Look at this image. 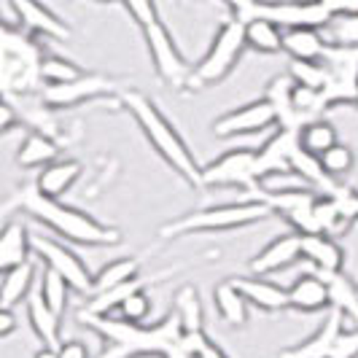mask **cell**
Returning <instances> with one entry per match:
<instances>
[{
	"label": "cell",
	"instance_id": "cell-41",
	"mask_svg": "<svg viewBox=\"0 0 358 358\" xmlns=\"http://www.w3.org/2000/svg\"><path fill=\"white\" fill-rule=\"evenodd\" d=\"M59 358H92L90 348L84 345L81 340H68V342H59Z\"/></svg>",
	"mask_w": 358,
	"mask_h": 358
},
{
	"label": "cell",
	"instance_id": "cell-47",
	"mask_svg": "<svg viewBox=\"0 0 358 358\" xmlns=\"http://www.w3.org/2000/svg\"><path fill=\"white\" fill-rule=\"evenodd\" d=\"M356 106H358V92H356Z\"/></svg>",
	"mask_w": 358,
	"mask_h": 358
},
{
	"label": "cell",
	"instance_id": "cell-38",
	"mask_svg": "<svg viewBox=\"0 0 358 358\" xmlns=\"http://www.w3.org/2000/svg\"><path fill=\"white\" fill-rule=\"evenodd\" d=\"M124 3V8L129 11V17L138 22V27L143 30L145 24H151V22H157L159 14H157V3L154 0H122Z\"/></svg>",
	"mask_w": 358,
	"mask_h": 358
},
{
	"label": "cell",
	"instance_id": "cell-6",
	"mask_svg": "<svg viewBox=\"0 0 358 358\" xmlns=\"http://www.w3.org/2000/svg\"><path fill=\"white\" fill-rule=\"evenodd\" d=\"M245 46H248V41H245V24L234 17L221 22V27L215 30V38L213 43H210V49H208V54L194 65L186 90L197 92V90H205V87H213L218 81H224L232 73L234 65L240 62Z\"/></svg>",
	"mask_w": 358,
	"mask_h": 358
},
{
	"label": "cell",
	"instance_id": "cell-32",
	"mask_svg": "<svg viewBox=\"0 0 358 358\" xmlns=\"http://www.w3.org/2000/svg\"><path fill=\"white\" fill-rule=\"evenodd\" d=\"M41 296H43V302L52 307L57 315H62L65 310H68V296H71V283L57 272V269L46 267L43 269V275H41Z\"/></svg>",
	"mask_w": 358,
	"mask_h": 358
},
{
	"label": "cell",
	"instance_id": "cell-25",
	"mask_svg": "<svg viewBox=\"0 0 358 358\" xmlns=\"http://www.w3.org/2000/svg\"><path fill=\"white\" fill-rule=\"evenodd\" d=\"M59 157V143L52 135H43V132H30L17 151V162L19 167L24 170H33V167H46L57 162Z\"/></svg>",
	"mask_w": 358,
	"mask_h": 358
},
{
	"label": "cell",
	"instance_id": "cell-18",
	"mask_svg": "<svg viewBox=\"0 0 358 358\" xmlns=\"http://www.w3.org/2000/svg\"><path fill=\"white\" fill-rule=\"evenodd\" d=\"M81 173H84L81 162L57 159V162H52V164H46V167L38 173L36 186L41 194H46V197H52V199H59L62 194H68L73 186H76V180L81 178Z\"/></svg>",
	"mask_w": 358,
	"mask_h": 358
},
{
	"label": "cell",
	"instance_id": "cell-36",
	"mask_svg": "<svg viewBox=\"0 0 358 358\" xmlns=\"http://www.w3.org/2000/svg\"><path fill=\"white\" fill-rule=\"evenodd\" d=\"M321 167L323 173L329 176V178H340V176H348L350 170H353V164H356V157H353V151L348 148L345 143H334L329 151H323L321 157Z\"/></svg>",
	"mask_w": 358,
	"mask_h": 358
},
{
	"label": "cell",
	"instance_id": "cell-9",
	"mask_svg": "<svg viewBox=\"0 0 358 358\" xmlns=\"http://www.w3.org/2000/svg\"><path fill=\"white\" fill-rule=\"evenodd\" d=\"M262 159L256 148H237L202 167V186H240L253 189L262 183Z\"/></svg>",
	"mask_w": 358,
	"mask_h": 358
},
{
	"label": "cell",
	"instance_id": "cell-43",
	"mask_svg": "<svg viewBox=\"0 0 358 358\" xmlns=\"http://www.w3.org/2000/svg\"><path fill=\"white\" fill-rule=\"evenodd\" d=\"M14 329H17V315H14V310H3V307H0V340L11 337Z\"/></svg>",
	"mask_w": 358,
	"mask_h": 358
},
{
	"label": "cell",
	"instance_id": "cell-24",
	"mask_svg": "<svg viewBox=\"0 0 358 358\" xmlns=\"http://www.w3.org/2000/svg\"><path fill=\"white\" fill-rule=\"evenodd\" d=\"M24 305H27V318L33 323V331L38 334L41 345L59 348V315L43 302L41 291H33Z\"/></svg>",
	"mask_w": 358,
	"mask_h": 358
},
{
	"label": "cell",
	"instance_id": "cell-33",
	"mask_svg": "<svg viewBox=\"0 0 358 358\" xmlns=\"http://www.w3.org/2000/svg\"><path fill=\"white\" fill-rule=\"evenodd\" d=\"M84 73L87 71L81 65H76V62L59 57V54H43V59H41V81H43V87L46 84H68V81L81 78Z\"/></svg>",
	"mask_w": 358,
	"mask_h": 358
},
{
	"label": "cell",
	"instance_id": "cell-17",
	"mask_svg": "<svg viewBox=\"0 0 358 358\" xmlns=\"http://www.w3.org/2000/svg\"><path fill=\"white\" fill-rule=\"evenodd\" d=\"M229 280L253 307H259L264 313H280V310L291 307L288 305V288L275 286V283H269V280L259 278V275H253V278L240 275V278H229Z\"/></svg>",
	"mask_w": 358,
	"mask_h": 358
},
{
	"label": "cell",
	"instance_id": "cell-34",
	"mask_svg": "<svg viewBox=\"0 0 358 358\" xmlns=\"http://www.w3.org/2000/svg\"><path fill=\"white\" fill-rule=\"evenodd\" d=\"M329 43L337 46H358V14H337L323 27Z\"/></svg>",
	"mask_w": 358,
	"mask_h": 358
},
{
	"label": "cell",
	"instance_id": "cell-2",
	"mask_svg": "<svg viewBox=\"0 0 358 358\" xmlns=\"http://www.w3.org/2000/svg\"><path fill=\"white\" fill-rule=\"evenodd\" d=\"M119 97H122V106L138 122V127L148 138V143L157 148L162 159L178 173L183 183H189L192 189H199L202 186V167L197 164L194 154L189 151L186 141L178 135V129L170 124V119L151 103V97L138 90H124Z\"/></svg>",
	"mask_w": 358,
	"mask_h": 358
},
{
	"label": "cell",
	"instance_id": "cell-37",
	"mask_svg": "<svg viewBox=\"0 0 358 358\" xmlns=\"http://www.w3.org/2000/svg\"><path fill=\"white\" fill-rule=\"evenodd\" d=\"M151 296H148V291H135V294H129L124 302H122V307L116 310V315L119 318H124V321L129 323H143L148 315H151Z\"/></svg>",
	"mask_w": 358,
	"mask_h": 358
},
{
	"label": "cell",
	"instance_id": "cell-23",
	"mask_svg": "<svg viewBox=\"0 0 358 358\" xmlns=\"http://www.w3.org/2000/svg\"><path fill=\"white\" fill-rule=\"evenodd\" d=\"M30 248H33V240H30L27 229L17 221L6 224V229L0 234V272H8V269L24 264L30 256Z\"/></svg>",
	"mask_w": 358,
	"mask_h": 358
},
{
	"label": "cell",
	"instance_id": "cell-39",
	"mask_svg": "<svg viewBox=\"0 0 358 358\" xmlns=\"http://www.w3.org/2000/svg\"><path fill=\"white\" fill-rule=\"evenodd\" d=\"M331 358H358V329L342 331L331 348Z\"/></svg>",
	"mask_w": 358,
	"mask_h": 358
},
{
	"label": "cell",
	"instance_id": "cell-5",
	"mask_svg": "<svg viewBox=\"0 0 358 358\" xmlns=\"http://www.w3.org/2000/svg\"><path fill=\"white\" fill-rule=\"evenodd\" d=\"M234 19L248 24L253 19H267L288 27H326L331 11L323 3H299V0H224Z\"/></svg>",
	"mask_w": 358,
	"mask_h": 358
},
{
	"label": "cell",
	"instance_id": "cell-40",
	"mask_svg": "<svg viewBox=\"0 0 358 358\" xmlns=\"http://www.w3.org/2000/svg\"><path fill=\"white\" fill-rule=\"evenodd\" d=\"M17 124H22L19 110H14L11 100H3V106H0V135H8Z\"/></svg>",
	"mask_w": 358,
	"mask_h": 358
},
{
	"label": "cell",
	"instance_id": "cell-46",
	"mask_svg": "<svg viewBox=\"0 0 358 358\" xmlns=\"http://www.w3.org/2000/svg\"><path fill=\"white\" fill-rule=\"evenodd\" d=\"M97 3H110V0H97Z\"/></svg>",
	"mask_w": 358,
	"mask_h": 358
},
{
	"label": "cell",
	"instance_id": "cell-1",
	"mask_svg": "<svg viewBox=\"0 0 358 358\" xmlns=\"http://www.w3.org/2000/svg\"><path fill=\"white\" fill-rule=\"evenodd\" d=\"M11 208H19L22 213L33 215L41 224H46L49 229L71 240V243H78V245H119L122 243V232L116 227H106L100 224L97 218H92L90 213L78 210V208H71V205H62L59 199H52L46 194L38 192V186H27L22 189L17 197H11L6 202V210Z\"/></svg>",
	"mask_w": 358,
	"mask_h": 358
},
{
	"label": "cell",
	"instance_id": "cell-22",
	"mask_svg": "<svg viewBox=\"0 0 358 358\" xmlns=\"http://www.w3.org/2000/svg\"><path fill=\"white\" fill-rule=\"evenodd\" d=\"M33 280H36V267L30 262L19 264V267L3 272V286H0V307L3 310H14L17 305L27 302V296L33 294Z\"/></svg>",
	"mask_w": 358,
	"mask_h": 358
},
{
	"label": "cell",
	"instance_id": "cell-27",
	"mask_svg": "<svg viewBox=\"0 0 358 358\" xmlns=\"http://www.w3.org/2000/svg\"><path fill=\"white\" fill-rule=\"evenodd\" d=\"M321 278L329 283L331 307L342 310L348 318H353L358 326V283L345 272H321Z\"/></svg>",
	"mask_w": 358,
	"mask_h": 358
},
{
	"label": "cell",
	"instance_id": "cell-45",
	"mask_svg": "<svg viewBox=\"0 0 358 358\" xmlns=\"http://www.w3.org/2000/svg\"><path fill=\"white\" fill-rule=\"evenodd\" d=\"M299 3H321V0H299Z\"/></svg>",
	"mask_w": 358,
	"mask_h": 358
},
{
	"label": "cell",
	"instance_id": "cell-29",
	"mask_svg": "<svg viewBox=\"0 0 358 358\" xmlns=\"http://www.w3.org/2000/svg\"><path fill=\"white\" fill-rule=\"evenodd\" d=\"M138 272H141V262H138V259H132V256L116 259V262H108L106 267L94 275L92 296L106 294V291H110V288L122 286V283H127V280H132Z\"/></svg>",
	"mask_w": 358,
	"mask_h": 358
},
{
	"label": "cell",
	"instance_id": "cell-7",
	"mask_svg": "<svg viewBox=\"0 0 358 358\" xmlns=\"http://www.w3.org/2000/svg\"><path fill=\"white\" fill-rule=\"evenodd\" d=\"M143 38H145V46H148V54H151V62H154L157 76H159L167 87H173V90H186L194 65L186 62V57L180 54V49L176 46L173 36H170V30L164 27V22L157 19V22L145 24Z\"/></svg>",
	"mask_w": 358,
	"mask_h": 358
},
{
	"label": "cell",
	"instance_id": "cell-26",
	"mask_svg": "<svg viewBox=\"0 0 358 358\" xmlns=\"http://www.w3.org/2000/svg\"><path fill=\"white\" fill-rule=\"evenodd\" d=\"M213 302L224 323H229L234 329L248 323V305L251 302L237 291V286H234L232 280H221L213 288Z\"/></svg>",
	"mask_w": 358,
	"mask_h": 358
},
{
	"label": "cell",
	"instance_id": "cell-11",
	"mask_svg": "<svg viewBox=\"0 0 358 358\" xmlns=\"http://www.w3.org/2000/svg\"><path fill=\"white\" fill-rule=\"evenodd\" d=\"M33 251L46 262V267L57 269L68 283H71L73 291L84 294V296H92V286H94V275H92L87 264L76 256V251H71L68 245L57 243L52 237H43V234H36L33 237Z\"/></svg>",
	"mask_w": 358,
	"mask_h": 358
},
{
	"label": "cell",
	"instance_id": "cell-19",
	"mask_svg": "<svg viewBox=\"0 0 358 358\" xmlns=\"http://www.w3.org/2000/svg\"><path fill=\"white\" fill-rule=\"evenodd\" d=\"M288 305L299 313H318L331 307V294L329 283L321 275H302L294 280V286L288 288Z\"/></svg>",
	"mask_w": 358,
	"mask_h": 358
},
{
	"label": "cell",
	"instance_id": "cell-8",
	"mask_svg": "<svg viewBox=\"0 0 358 358\" xmlns=\"http://www.w3.org/2000/svg\"><path fill=\"white\" fill-rule=\"evenodd\" d=\"M321 62L326 65V87H323L326 108L337 106V103H356L358 46L329 43V49H326Z\"/></svg>",
	"mask_w": 358,
	"mask_h": 358
},
{
	"label": "cell",
	"instance_id": "cell-31",
	"mask_svg": "<svg viewBox=\"0 0 358 358\" xmlns=\"http://www.w3.org/2000/svg\"><path fill=\"white\" fill-rule=\"evenodd\" d=\"M299 143H302L307 154L321 157L323 151H329L331 145L337 143V129L329 122H323V119H313V122H307L299 129Z\"/></svg>",
	"mask_w": 358,
	"mask_h": 358
},
{
	"label": "cell",
	"instance_id": "cell-30",
	"mask_svg": "<svg viewBox=\"0 0 358 358\" xmlns=\"http://www.w3.org/2000/svg\"><path fill=\"white\" fill-rule=\"evenodd\" d=\"M173 310L178 315L183 331H202V323H205V315H202V302L197 296V288L183 286L176 291L173 296Z\"/></svg>",
	"mask_w": 358,
	"mask_h": 358
},
{
	"label": "cell",
	"instance_id": "cell-28",
	"mask_svg": "<svg viewBox=\"0 0 358 358\" xmlns=\"http://www.w3.org/2000/svg\"><path fill=\"white\" fill-rule=\"evenodd\" d=\"M283 27L267 22V19H253L245 24V41L253 52L259 54H278L283 52Z\"/></svg>",
	"mask_w": 358,
	"mask_h": 358
},
{
	"label": "cell",
	"instance_id": "cell-12",
	"mask_svg": "<svg viewBox=\"0 0 358 358\" xmlns=\"http://www.w3.org/2000/svg\"><path fill=\"white\" fill-rule=\"evenodd\" d=\"M278 124V110L267 97H259L248 106L237 108L232 113L215 119L213 132L215 138H237V135H253V132H264L269 127Z\"/></svg>",
	"mask_w": 358,
	"mask_h": 358
},
{
	"label": "cell",
	"instance_id": "cell-20",
	"mask_svg": "<svg viewBox=\"0 0 358 358\" xmlns=\"http://www.w3.org/2000/svg\"><path fill=\"white\" fill-rule=\"evenodd\" d=\"M302 256L318 272H342L345 251L331 234H302Z\"/></svg>",
	"mask_w": 358,
	"mask_h": 358
},
{
	"label": "cell",
	"instance_id": "cell-13",
	"mask_svg": "<svg viewBox=\"0 0 358 358\" xmlns=\"http://www.w3.org/2000/svg\"><path fill=\"white\" fill-rule=\"evenodd\" d=\"M345 318H348V315H345L342 310L331 307L329 315L323 318V323L315 329L313 337H307V340L299 342V345L283 348V350L278 353V358H331V348H334L337 337L345 331Z\"/></svg>",
	"mask_w": 358,
	"mask_h": 358
},
{
	"label": "cell",
	"instance_id": "cell-44",
	"mask_svg": "<svg viewBox=\"0 0 358 358\" xmlns=\"http://www.w3.org/2000/svg\"><path fill=\"white\" fill-rule=\"evenodd\" d=\"M33 358H59V350L52 348V345H41V350Z\"/></svg>",
	"mask_w": 358,
	"mask_h": 358
},
{
	"label": "cell",
	"instance_id": "cell-15",
	"mask_svg": "<svg viewBox=\"0 0 358 358\" xmlns=\"http://www.w3.org/2000/svg\"><path fill=\"white\" fill-rule=\"evenodd\" d=\"M180 267H173V269H159V272H151V275H143V272H138L132 280H127L122 286L110 288L106 294H97V296H90V302L87 307H81L78 313H87V315H113L122 302H124L129 294H135V291H143V288L154 286V283H162V280H167L170 275H176Z\"/></svg>",
	"mask_w": 358,
	"mask_h": 358
},
{
	"label": "cell",
	"instance_id": "cell-14",
	"mask_svg": "<svg viewBox=\"0 0 358 358\" xmlns=\"http://www.w3.org/2000/svg\"><path fill=\"white\" fill-rule=\"evenodd\" d=\"M17 8L19 27L33 33V36L54 38V41H68L71 27L54 14L49 6H43L41 0H8Z\"/></svg>",
	"mask_w": 358,
	"mask_h": 358
},
{
	"label": "cell",
	"instance_id": "cell-21",
	"mask_svg": "<svg viewBox=\"0 0 358 358\" xmlns=\"http://www.w3.org/2000/svg\"><path fill=\"white\" fill-rule=\"evenodd\" d=\"M329 41L323 27H288L283 33V52L291 59H323Z\"/></svg>",
	"mask_w": 358,
	"mask_h": 358
},
{
	"label": "cell",
	"instance_id": "cell-3",
	"mask_svg": "<svg viewBox=\"0 0 358 358\" xmlns=\"http://www.w3.org/2000/svg\"><path fill=\"white\" fill-rule=\"evenodd\" d=\"M272 215V208L259 202V199H245V202H229V205H213L183 213L173 221H167L159 229V237L176 240L186 234H202V232H232V229H245L251 224L267 221Z\"/></svg>",
	"mask_w": 358,
	"mask_h": 358
},
{
	"label": "cell",
	"instance_id": "cell-16",
	"mask_svg": "<svg viewBox=\"0 0 358 358\" xmlns=\"http://www.w3.org/2000/svg\"><path fill=\"white\" fill-rule=\"evenodd\" d=\"M296 259H302V234L299 232H286L280 237H275L269 245H264L262 251L248 262V269L253 275L264 278L272 272L291 267Z\"/></svg>",
	"mask_w": 358,
	"mask_h": 358
},
{
	"label": "cell",
	"instance_id": "cell-10",
	"mask_svg": "<svg viewBox=\"0 0 358 358\" xmlns=\"http://www.w3.org/2000/svg\"><path fill=\"white\" fill-rule=\"evenodd\" d=\"M119 84L103 76V73H84L81 78L68 81V84H46L41 87L38 100L49 108H73L81 106V103H90L97 97H108V94H116Z\"/></svg>",
	"mask_w": 358,
	"mask_h": 358
},
{
	"label": "cell",
	"instance_id": "cell-42",
	"mask_svg": "<svg viewBox=\"0 0 358 358\" xmlns=\"http://www.w3.org/2000/svg\"><path fill=\"white\" fill-rule=\"evenodd\" d=\"M321 3L331 11V17H337V14H358V0H321Z\"/></svg>",
	"mask_w": 358,
	"mask_h": 358
},
{
	"label": "cell",
	"instance_id": "cell-4",
	"mask_svg": "<svg viewBox=\"0 0 358 358\" xmlns=\"http://www.w3.org/2000/svg\"><path fill=\"white\" fill-rule=\"evenodd\" d=\"M41 59L43 49L33 33L22 27H3V94L11 97L14 92L27 94L43 87L41 81Z\"/></svg>",
	"mask_w": 358,
	"mask_h": 358
},
{
	"label": "cell",
	"instance_id": "cell-48",
	"mask_svg": "<svg viewBox=\"0 0 358 358\" xmlns=\"http://www.w3.org/2000/svg\"><path fill=\"white\" fill-rule=\"evenodd\" d=\"M356 227H358V224H356Z\"/></svg>",
	"mask_w": 358,
	"mask_h": 358
},
{
	"label": "cell",
	"instance_id": "cell-35",
	"mask_svg": "<svg viewBox=\"0 0 358 358\" xmlns=\"http://www.w3.org/2000/svg\"><path fill=\"white\" fill-rule=\"evenodd\" d=\"M288 76L294 78V84H305L313 90L326 87V65L321 59H291L288 62Z\"/></svg>",
	"mask_w": 358,
	"mask_h": 358
}]
</instances>
